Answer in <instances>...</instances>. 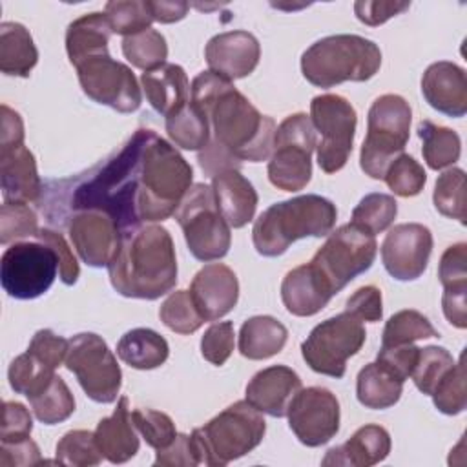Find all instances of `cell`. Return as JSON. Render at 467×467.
I'll list each match as a JSON object with an SVG mask.
<instances>
[{
    "label": "cell",
    "mask_w": 467,
    "mask_h": 467,
    "mask_svg": "<svg viewBox=\"0 0 467 467\" xmlns=\"http://www.w3.org/2000/svg\"><path fill=\"white\" fill-rule=\"evenodd\" d=\"M441 308L447 321L456 328L467 327V285H452L443 288Z\"/></svg>",
    "instance_id": "obj_61"
},
{
    "label": "cell",
    "mask_w": 467,
    "mask_h": 467,
    "mask_svg": "<svg viewBox=\"0 0 467 467\" xmlns=\"http://www.w3.org/2000/svg\"><path fill=\"white\" fill-rule=\"evenodd\" d=\"M111 31L122 36H130L151 27V13L148 0H115L104 7Z\"/></svg>",
    "instance_id": "obj_44"
},
{
    "label": "cell",
    "mask_w": 467,
    "mask_h": 467,
    "mask_svg": "<svg viewBox=\"0 0 467 467\" xmlns=\"http://www.w3.org/2000/svg\"><path fill=\"white\" fill-rule=\"evenodd\" d=\"M67 234L80 259L93 266H108L120 241L115 221L100 210H78L67 221Z\"/></svg>",
    "instance_id": "obj_19"
},
{
    "label": "cell",
    "mask_w": 467,
    "mask_h": 467,
    "mask_svg": "<svg viewBox=\"0 0 467 467\" xmlns=\"http://www.w3.org/2000/svg\"><path fill=\"white\" fill-rule=\"evenodd\" d=\"M365 339L363 323L343 312L312 328L301 343V356L314 372L339 379L347 372L348 358L361 350Z\"/></svg>",
    "instance_id": "obj_12"
},
{
    "label": "cell",
    "mask_w": 467,
    "mask_h": 467,
    "mask_svg": "<svg viewBox=\"0 0 467 467\" xmlns=\"http://www.w3.org/2000/svg\"><path fill=\"white\" fill-rule=\"evenodd\" d=\"M412 111L394 93L378 97L367 115V137L359 151V166L370 179L381 181L390 162L403 153L409 140Z\"/></svg>",
    "instance_id": "obj_7"
},
{
    "label": "cell",
    "mask_w": 467,
    "mask_h": 467,
    "mask_svg": "<svg viewBox=\"0 0 467 467\" xmlns=\"http://www.w3.org/2000/svg\"><path fill=\"white\" fill-rule=\"evenodd\" d=\"M217 210L230 228H243L254 219L257 192L239 170H224L212 177Z\"/></svg>",
    "instance_id": "obj_25"
},
{
    "label": "cell",
    "mask_w": 467,
    "mask_h": 467,
    "mask_svg": "<svg viewBox=\"0 0 467 467\" xmlns=\"http://www.w3.org/2000/svg\"><path fill=\"white\" fill-rule=\"evenodd\" d=\"M440 283L445 286L452 285H467V244L456 243L449 246L438 266Z\"/></svg>",
    "instance_id": "obj_57"
},
{
    "label": "cell",
    "mask_w": 467,
    "mask_h": 467,
    "mask_svg": "<svg viewBox=\"0 0 467 467\" xmlns=\"http://www.w3.org/2000/svg\"><path fill=\"white\" fill-rule=\"evenodd\" d=\"M148 128L137 130L122 148L95 168L71 193L69 208L100 210L108 213L120 234L142 224L137 199L140 184V153Z\"/></svg>",
    "instance_id": "obj_3"
},
{
    "label": "cell",
    "mask_w": 467,
    "mask_h": 467,
    "mask_svg": "<svg viewBox=\"0 0 467 467\" xmlns=\"http://www.w3.org/2000/svg\"><path fill=\"white\" fill-rule=\"evenodd\" d=\"M161 321L177 334H193L204 323L188 290L171 292L159 308Z\"/></svg>",
    "instance_id": "obj_43"
},
{
    "label": "cell",
    "mask_w": 467,
    "mask_h": 467,
    "mask_svg": "<svg viewBox=\"0 0 467 467\" xmlns=\"http://www.w3.org/2000/svg\"><path fill=\"white\" fill-rule=\"evenodd\" d=\"M202 449L204 465H226L254 451L265 432L263 414L246 400L235 401L212 418L204 427L192 431Z\"/></svg>",
    "instance_id": "obj_8"
},
{
    "label": "cell",
    "mask_w": 467,
    "mask_h": 467,
    "mask_svg": "<svg viewBox=\"0 0 467 467\" xmlns=\"http://www.w3.org/2000/svg\"><path fill=\"white\" fill-rule=\"evenodd\" d=\"M38 62L31 33L18 22L0 24V71L9 77H29Z\"/></svg>",
    "instance_id": "obj_32"
},
{
    "label": "cell",
    "mask_w": 467,
    "mask_h": 467,
    "mask_svg": "<svg viewBox=\"0 0 467 467\" xmlns=\"http://www.w3.org/2000/svg\"><path fill=\"white\" fill-rule=\"evenodd\" d=\"M111 286L124 297L159 299L177 283L171 235L159 224H139L120 234L108 265Z\"/></svg>",
    "instance_id": "obj_2"
},
{
    "label": "cell",
    "mask_w": 467,
    "mask_h": 467,
    "mask_svg": "<svg viewBox=\"0 0 467 467\" xmlns=\"http://www.w3.org/2000/svg\"><path fill=\"white\" fill-rule=\"evenodd\" d=\"M345 312L358 317L359 321L376 323L383 317V303H381V290L374 285H367L358 288L348 299Z\"/></svg>",
    "instance_id": "obj_55"
},
{
    "label": "cell",
    "mask_w": 467,
    "mask_h": 467,
    "mask_svg": "<svg viewBox=\"0 0 467 467\" xmlns=\"http://www.w3.org/2000/svg\"><path fill=\"white\" fill-rule=\"evenodd\" d=\"M66 368L75 374L86 396L97 403L119 398L122 372L106 341L93 332H80L69 339Z\"/></svg>",
    "instance_id": "obj_13"
},
{
    "label": "cell",
    "mask_w": 467,
    "mask_h": 467,
    "mask_svg": "<svg viewBox=\"0 0 467 467\" xmlns=\"http://www.w3.org/2000/svg\"><path fill=\"white\" fill-rule=\"evenodd\" d=\"M376 254V235L350 221L328 234V239L314 254L310 265L321 274L332 294H337L372 266Z\"/></svg>",
    "instance_id": "obj_11"
},
{
    "label": "cell",
    "mask_w": 467,
    "mask_h": 467,
    "mask_svg": "<svg viewBox=\"0 0 467 467\" xmlns=\"http://www.w3.org/2000/svg\"><path fill=\"white\" fill-rule=\"evenodd\" d=\"M310 120L321 135L316 144L319 168L325 173L339 171L352 153L358 124L354 106L341 95H317L310 102Z\"/></svg>",
    "instance_id": "obj_14"
},
{
    "label": "cell",
    "mask_w": 467,
    "mask_h": 467,
    "mask_svg": "<svg viewBox=\"0 0 467 467\" xmlns=\"http://www.w3.org/2000/svg\"><path fill=\"white\" fill-rule=\"evenodd\" d=\"M234 343H235V334H234L232 321H219L210 325L202 334L201 354L208 363L221 367L232 356Z\"/></svg>",
    "instance_id": "obj_51"
},
{
    "label": "cell",
    "mask_w": 467,
    "mask_h": 467,
    "mask_svg": "<svg viewBox=\"0 0 467 467\" xmlns=\"http://www.w3.org/2000/svg\"><path fill=\"white\" fill-rule=\"evenodd\" d=\"M33 420L29 410L18 401H4V418L0 429V441H16L29 438Z\"/></svg>",
    "instance_id": "obj_58"
},
{
    "label": "cell",
    "mask_w": 467,
    "mask_h": 467,
    "mask_svg": "<svg viewBox=\"0 0 467 467\" xmlns=\"http://www.w3.org/2000/svg\"><path fill=\"white\" fill-rule=\"evenodd\" d=\"M95 441L109 463H124L139 451V436L130 412V400L120 396L111 416L102 418L95 429Z\"/></svg>",
    "instance_id": "obj_27"
},
{
    "label": "cell",
    "mask_w": 467,
    "mask_h": 467,
    "mask_svg": "<svg viewBox=\"0 0 467 467\" xmlns=\"http://www.w3.org/2000/svg\"><path fill=\"white\" fill-rule=\"evenodd\" d=\"M193 170L168 140L153 130L146 131L140 153L139 217L142 223H157L171 217L192 188Z\"/></svg>",
    "instance_id": "obj_4"
},
{
    "label": "cell",
    "mask_w": 467,
    "mask_h": 467,
    "mask_svg": "<svg viewBox=\"0 0 467 467\" xmlns=\"http://www.w3.org/2000/svg\"><path fill=\"white\" fill-rule=\"evenodd\" d=\"M188 292L202 319L215 321L237 305L239 281L230 266L210 263L193 275Z\"/></svg>",
    "instance_id": "obj_21"
},
{
    "label": "cell",
    "mask_w": 467,
    "mask_h": 467,
    "mask_svg": "<svg viewBox=\"0 0 467 467\" xmlns=\"http://www.w3.org/2000/svg\"><path fill=\"white\" fill-rule=\"evenodd\" d=\"M418 350L420 348L414 343L398 345V347H381L376 356V363L387 368L390 374H394L401 381H405L410 378V372L418 358Z\"/></svg>",
    "instance_id": "obj_56"
},
{
    "label": "cell",
    "mask_w": 467,
    "mask_h": 467,
    "mask_svg": "<svg viewBox=\"0 0 467 467\" xmlns=\"http://www.w3.org/2000/svg\"><path fill=\"white\" fill-rule=\"evenodd\" d=\"M416 131L423 142L421 153L431 170H443L460 159L462 142L454 130L438 126L431 120H421Z\"/></svg>",
    "instance_id": "obj_36"
},
{
    "label": "cell",
    "mask_w": 467,
    "mask_h": 467,
    "mask_svg": "<svg viewBox=\"0 0 467 467\" xmlns=\"http://www.w3.org/2000/svg\"><path fill=\"white\" fill-rule=\"evenodd\" d=\"M301 378L286 365H272L257 374L246 385V401L261 414L272 418L286 416L288 405L301 390Z\"/></svg>",
    "instance_id": "obj_22"
},
{
    "label": "cell",
    "mask_w": 467,
    "mask_h": 467,
    "mask_svg": "<svg viewBox=\"0 0 467 467\" xmlns=\"http://www.w3.org/2000/svg\"><path fill=\"white\" fill-rule=\"evenodd\" d=\"M27 400L35 418L44 425L62 423L75 412V398L66 381L57 374L40 392Z\"/></svg>",
    "instance_id": "obj_37"
},
{
    "label": "cell",
    "mask_w": 467,
    "mask_h": 467,
    "mask_svg": "<svg viewBox=\"0 0 467 467\" xmlns=\"http://www.w3.org/2000/svg\"><path fill=\"white\" fill-rule=\"evenodd\" d=\"M131 420L146 443L155 451L168 447L177 436L175 423L166 412L155 409H135L131 410Z\"/></svg>",
    "instance_id": "obj_50"
},
{
    "label": "cell",
    "mask_w": 467,
    "mask_h": 467,
    "mask_svg": "<svg viewBox=\"0 0 467 467\" xmlns=\"http://www.w3.org/2000/svg\"><path fill=\"white\" fill-rule=\"evenodd\" d=\"M122 55L128 62L139 69L155 71L166 64L168 44L157 29H144L140 33L124 36Z\"/></svg>",
    "instance_id": "obj_38"
},
{
    "label": "cell",
    "mask_w": 467,
    "mask_h": 467,
    "mask_svg": "<svg viewBox=\"0 0 467 467\" xmlns=\"http://www.w3.org/2000/svg\"><path fill=\"white\" fill-rule=\"evenodd\" d=\"M202 462V449L195 438V434H177L175 440L157 451L153 465L161 467H192Z\"/></svg>",
    "instance_id": "obj_52"
},
{
    "label": "cell",
    "mask_w": 467,
    "mask_h": 467,
    "mask_svg": "<svg viewBox=\"0 0 467 467\" xmlns=\"http://www.w3.org/2000/svg\"><path fill=\"white\" fill-rule=\"evenodd\" d=\"M421 93L431 108L447 117L458 119L467 113V75L454 62L431 64L421 77Z\"/></svg>",
    "instance_id": "obj_23"
},
{
    "label": "cell",
    "mask_w": 467,
    "mask_h": 467,
    "mask_svg": "<svg viewBox=\"0 0 467 467\" xmlns=\"http://www.w3.org/2000/svg\"><path fill=\"white\" fill-rule=\"evenodd\" d=\"M166 133L170 140L190 151H201L210 142V122L206 113L192 100L166 117Z\"/></svg>",
    "instance_id": "obj_35"
},
{
    "label": "cell",
    "mask_w": 467,
    "mask_h": 467,
    "mask_svg": "<svg viewBox=\"0 0 467 467\" xmlns=\"http://www.w3.org/2000/svg\"><path fill=\"white\" fill-rule=\"evenodd\" d=\"M390 452V436L387 429L376 423L359 427L345 443L332 447L321 460V465L370 467L383 462Z\"/></svg>",
    "instance_id": "obj_28"
},
{
    "label": "cell",
    "mask_w": 467,
    "mask_h": 467,
    "mask_svg": "<svg viewBox=\"0 0 467 467\" xmlns=\"http://www.w3.org/2000/svg\"><path fill=\"white\" fill-rule=\"evenodd\" d=\"M0 151H7L24 144V122L20 115L9 106H0Z\"/></svg>",
    "instance_id": "obj_62"
},
{
    "label": "cell",
    "mask_w": 467,
    "mask_h": 467,
    "mask_svg": "<svg viewBox=\"0 0 467 467\" xmlns=\"http://www.w3.org/2000/svg\"><path fill=\"white\" fill-rule=\"evenodd\" d=\"M53 376L55 368L44 365L27 350L11 361L7 370L11 389L16 394H24L26 398H31L36 392H40L51 381Z\"/></svg>",
    "instance_id": "obj_42"
},
{
    "label": "cell",
    "mask_w": 467,
    "mask_h": 467,
    "mask_svg": "<svg viewBox=\"0 0 467 467\" xmlns=\"http://www.w3.org/2000/svg\"><path fill=\"white\" fill-rule=\"evenodd\" d=\"M67 348H69V339L55 334L49 328H42L35 332V336L31 337L27 352L33 354L44 365L57 368L62 365V361H66Z\"/></svg>",
    "instance_id": "obj_53"
},
{
    "label": "cell",
    "mask_w": 467,
    "mask_h": 467,
    "mask_svg": "<svg viewBox=\"0 0 467 467\" xmlns=\"http://www.w3.org/2000/svg\"><path fill=\"white\" fill-rule=\"evenodd\" d=\"M288 339L286 327L272 316L248 317L239 330V352L254 361L279 354Z\"/></svg>",
    "instance_id": "obj_31"
},
{
    "label": "cell",
    "mask_w": 467,
    "mask_h": 467,
    "mask_svg": "<svg viewBox=\"0 0 467 467\" xmlns=\"http://www.w3.org/2000/svg\"><path fill=\"white\" fill-rule=\"evenodd\" d=\"M259 57V40L243 29L224 31L212 36L204 49L210 71L230 82L248 77L257 67Z\"/></svg>",
    "instance_id": "obj_20"
},
{
    "label": "cell",
    "mask_w": 467,
    "mask_h": 467,
    "mask_svg": "<svg viewBox=\"0 0 467 467\" xmlns=\"http://www.w3.org/2000/svg\"><path fill=\"white\" fill-rule=\"evenodd\" d=\"M0 184L4 202H35L42 193L35 155L22 144L0 151Z\"/></svg>",
    "instance_id": "obj_26"
},
{
    "label": "cell",
    "mask_w": 467,
    "mask_h": 467,
    "mask_svg": "<svg viewBox=\"0 0 467 467\" xmlns=\"http://www.w3.org/2000/svg\"><path fill=\"white\" fill-rule=\"evenodd\" d=\"M381 66L379 47L359 35H330L314 42L301 55L303 77L317 88L343 82H365Z\"/></svg>",
    "instance_id": "obj_6"
},
{
    "label": "cell",
    "mask_w": 467,
    "mask_h": 467,
    "mask_svg": "<svg viewBox=\"0 0 467 467\" xmlns=\"http://www.w3.org/2000/svg\"><path fill=\"white\" fill-rule=\"evenodd\" d=\"M82 91L95 102L109 106L119 113H131L142 102L140 86L131 69L111 58V55L99 53L78 66H75Z\"/></svg>",
    "instance_id": "obj_16"
},
{
    "label": "cell",
    "mask_w": 467,
    "mask_h": 467,
    "mask_svg": "<svg viewBox=\"0 0 467 467\" xmlns=\"http://www.w3.org/2000/svg\"><path fill=\"white\" fill-rule=\"evenodd\" d=\"M452 365L454 359L447 348L429 345L418 350V358L410 372V378L420 392L431 396L436 385L441 381V378L452 368Z\"/></svg>",
    "instance_id": "obj_40"
},
{
    "label": "cell",
    "mask_w": 467,
    "mask_h": 467,
    "mask_svg": "<svg viewBox=\"0 0 467 467\" xmlns=\"http://www.w3.org/2000/svg\"><path fill=\"white\" fill-rule=\"evenodd\" d=\"M427 337H438V330L421 312L407 308L392 314L387 319L381 334V347L409 345Z\"/></svg>",
    "instance_id": "obj_39"
},
{
    "label": "cell",
    "mask_w": 467,
    "mask_h": 467,
    "mask_svg": "<svg viewBox=\"0 0 467 467\" xmlns=\"http://www.w3.org/2000/svg\"><path fill=\"white\" fill-rule=\"evenodd\" d=\"M35 210L26 202H4L0 208V243L9 244L26 237H35L38 232Z\"/></svg>",
    "instance_id": "obj_49"
},
{
    "label": "cell",
    "mask_w": 467,
    "mask_h": 467,
    "mask_svg": "<svg viewBox=\"0 0 467 467\" xmlns=\"http://www.w3.org/2000/svg\"><path fill=\"white\" fill-rule=\"evenodd\" d=\"M401 392L403 381L376 361L365 365L358 374L356 396L358 401L367 409H389L400 401Z\"/></svg>",
    "instance_id": "obj_34"
},
{
    "label": "cell",
    "mask_w": 467,
    "mask_h": 467,
    "mask_svg": "<svg viewBox=\"0 0 467 467\" xmlns=\"http://www.w3.org/2000/svg\"><path fill=\"white\" fill-rule=\"evenodd\" d=\"M190 100L206 113L210 122V142L197 157L206 175L239 170L243 161L270 159L274 119L263 115L230 80L210 69L201 71L192 80Z\"/></svg>",
    "instance_id": "obj_1"
},
{
    "label": "cell",
    "mask_w": 467,
    "mask_h": 467,
    "mask_svg": "<svg viewBox=\"0 0 467 467\" xmlns=\"http://www.w3.org/2000/svg\"><path fill=\"white\" fill-rule=\"evenodd\" d=\"M173 215L195 259L215 261L228 254L232 243L230 224L217 210L212 186L204 182L193 184Z\"/></svg>",
    "instance_id": "obj_9"
},
{
    "label": "cell",
    "mask_w": 467,
    "mask_h": 467,
    "mask_svg": "<svg viewBox=\"0 0 467 467\" xmlns=\"http://www.w3.org/2000/svg\"><path fill=\"white\" fill-rule=\"evenodd\" d=\"M434 407L447 414L456 416L463 412L467 405V389H465V363L463 354L460 356L458 363L452 365V368L441 378V381L436 385L434 392L431 394Z\"/></svg>",
    "instance_id": "obj_47"
},
{
    "label": "cell",
    "mask_w": 467,
    "mask_h": 467,
    "mask_svg": "<svg viewBox=\"0 0 467 467\" xmlns=\"http://www.w3.org/2000/svg\"><path fill=\"white\" fill-rule=\"evenodd\" d=\"M316 130L306 113L288 115L274 135L268 161V179L283 192L303 190L312 177V151L316 150Z\"/></svg>",
    "instance_id": "obj_10"
},
{
    "label": "cell",
    "mask_w": 467,
    "mask_h": 467,
    "mask_svg": "<svg viewBox=\"0 0 467 467\" xmlns=\"http://www.w3.org/2000/svg\"><path fill=\"white\" fill-rule=\"evenodd\" d=\"M111 33L106 13H88L73 20L66 31V51L69 62L78 66L93 55L106 53Z\"/></svg>",
    "instance_id": "obj_30"
},
{
    "label": "cell",
    "mask_w": 467,
    "mask_h": 467,
    "mask_svg": "<svg viewBox=\"0 0 467 467\" xmlns=\"http://www.w3.org/2000/svg\"><path fill=\"white\" fill-rule=\"evenodd\" d=\"M332 296V290L310 263L286 272L281 283L283 305L290 314L299 317L317 314L328 305Z\"/></svg>",
    "instance_id": "obj_24"
},
{
    "label": "cell",
    "mask_w": 467,
    "mask_h": 467,
    "mask_svg": "<svg viewBox=\"0 0 467 467\" xmlns=\"http://www.w3.org/2000/svg\"><path fill=\"white\" fill-rule=\"evenodd\" d=\"M57 462L64 465H73V467H89V465H99L102 462V454L97 447L95 434L91 431L84 429H75L66 432L55 449Z\"/></svg>",
    "instance_id": "obj_46"
},
{
    "label": "cell",
    "mask_w": 467,
    "mask_h": 467,
    "mask_svg": "<svg viewBox=\"0 0 467 467\" xmlns=\"http://www.w3.org/2000/svg\"><path fill=\"white\" fill-rule=\"evenodd\" d=\"M58 257L42 241H16L0 259L2 288L15 299H35L49 290L57 277Z\"/></svg>",
    "instance_id": "obj_15"
},
{
    "label": "cell",
    "mask_w": 467,
    "mask_h": 467,
    "mask_svg": "<svg viewBox=\"0 0 467 467\" xmlns=\"http://www.w3.org/2000/svg\"><path fill=\"white\" fill-rule=\"evenodd\" d=\"M35 239L49 244L55 250V254L58 257V275H60V281L64 285H75L77 279H78L80 268H78L77 257L73 255V250L69 248V244L66 243L62 234H58L55 230H49V228H40L36 232Z\"/></svg>",
    "instance_id": "obj_54"
},
{
    "label": "cell",
    "mask_w": 467,
    "mask_h": 467,
    "mask_svg": "<svg viewBox=\"0 0 467 467\" xmlns=\"http://www.w3.org/2000/svg\"><path fill=\"white\" fill-rule=\"evenodd\" d=\"M336 217V204L327 197L297 195L268 206L254 223L252 241L257 254L277 257L297 239L328 235Z\"/></svg>",
    "instance_id": "obj_5"
},
{
    "label": "cell",
    "mask_w": 467,
    "mask_h": 467,
    "mask_svg": "<svg viewBox=\"0 0 467 467\" xmlns=\"http://www.w3.org/2000/svg\"><path fill=\"white\" fill-rule=\"evenodd\" d=\"M148 7L151 13V18L161 24H173L186 16L188 4L186 2H151L148 0Z\"/></svg>",
    "instance_id": "obj_63"
},
{
    "label": "cell",
    "mask_w": 467,
    "mask_h": 467,
    "mask_svg": "<svg viewBox=\"0 0 467 467\" xmlns=\"http://www.w3.org/2000/svg\"><path fill=\"white\" fill-rule=\"evenodd\" d=\"M432 252V234L420 223H401L389 230L381 244L385 270L398 281L418 279Z\"/></svg>",
    "instance_id": "obj_18"
},
{
    "label": "cell",
    "mask_w": 467,
    "mask_h": 467,
    "mask_svg": "<svg viewBox=\"0 0 467 467\" xmlns=\"http://www.w3.org/2000/svg\"><path fill=\"white\" fill-rule=\"evenodd\" d=\"M140 84L151 108L164 115V119L190 100L188 77L177 64H164L155 71L142 73Z\"/></svg>",
    "instance_id": "obj_29"
},
{
    "label": "cell",
    "mask_w": 467,
    "mask_h": 467,
    "mask_svg": "<svg viewBox=\"0 0 467 467\" xmlns=\"http://www.w3.org/2000/svg\"><path fill=\"white\" fill-rule=\"evenodd\" d=\"M383 181L387 182L389 190H392V193L400 197H414L423 190L427 173L414 157L401 153L390 162Z\"/></svg>",
    "instance_id": "obj_48"
},
{
    "label": "cell",
    "mask_w": 467,
    "mask_h": 467,
    "mask_svg": "<svg viewBox=\"0 0 467 467\" xmlns=\"http://www.w3.org/2000/svg\"><path fill=\"white\" fill-rule=\"evenodd\" d=\"M432 201L441 215L465 224V171L462 168L443 171L436 179Z\"/></svg>",
    "instance_id": "obj_41"
},
{
    "label": "cell",
    "mask_w": 467,
    "mask_h": 467,
    "mask_svg": "<svg viewBox=\"0 0 467 467\" xmlns=\"http://www.w3.org/2000/svg\"><path fill=\"white\" fill-rule=\"evenodd\" d=\"M410 2H379V0H358L354 2V13L365 26H381L389 18L407 11Z\"/></svg>",
    "instance_id": "obj_60"
},
{
    "label": "cell",
    "mask_w": 467,
    "mask_h": 467,
    "mask_svg": "<svg viewBox=\"0 0 467 467\" xmlns=\"http://www.w3.org/2000/svg\"><path fill=\"white\" fill-rule=\"evenodd\" d=\"M398 213V202L387 193H368L352 210V223L359 224L372 235L387 230Z\"/></svg>",
    "instance_id": "obj_45"
},
{
    "label": "cell",
    "mask_w": 467,
    "mask_h": 467,
    "mask_svg": "<svg viewBox=\"0 0 467 467\" xmlns=\"http://www.w3.org/2000/svg\"><path fill=\"white\" fill-rule=\"evenodd\" d=\"M286 418L303 445L319 447L339 431V401L325 387H306L290 401Z\"/></svg>",
    "instance_id": "obj_17"
},
{
    "label": "cell",
    "mask_w": 467,
    "mask_h": 467,
    "mask_svg": "<svg viewBox=\"0 0 467 467\" xmlns=\"http://www.w3.org/2000/svg\"><path fill=\"white\" fill-rule=\"evenodd\" d=\"M168 341L151 328H131L117 343V356L120 361L139 370L161 367L168 359Z\"/></svg>",
    "instance_id": "obj_33"
},
{
    "label": "cell",
    "mask_w": 467,
    "mask_h": 467,
    "mask_svg": "<svg viewBox=\"0 0 467 467\" xmlns=\"http://www.w3.org/2000/svg\"><path fill=\"white\" fill-rule=\"evenodd\" d=\"M46 463L40 458V449L31 438L16 441H0V465L2 467H27Z\"/></svg>",
    "instance_id": "obj_59"
}]
</instances>
